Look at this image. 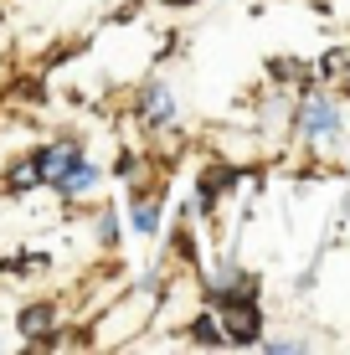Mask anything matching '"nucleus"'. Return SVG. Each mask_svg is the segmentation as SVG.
Here are the masks:
<instances>
[{"mask_svg": "<svg viewBox=\"0 0 350 355\" xmlns=\"http://www.w3.org/2000/svg\"><path fill=\"white\" fill-rule=\"evenodd\" d=\"M93 242H98L103 252H119V242H124V211H119V206H103V211L93 216Z\"/></svg>", "mask_w": 350, "mask_h": 355, "instance_id": "obj_10", "label": "nucleus"}, {"mask_svg": "<svg viewBox=\"0 0 350 355\" xmlns=\"http://www.w3.org/2000/svg\"><path fill=\"white\" fill-rule=\"evenodd\" d=\"M345 216H350V191H345Z\"/></svg>", "mask_w": 350, "mask_h": 355, "instance_id": "obj_15", "label": "nucleus"}, {"mask_svg": "<svg viewBox=\"0 0 350 355\" xmlns=\"http://www.w3.org/2000/svg\"><path fill=\"white\" fill-rule=\"evenodd\" d=\"M134 114H139V124L150 129V134H170V129H175V119H180L175 83H165V78H144L139 88H134Z\"/></svg>", "mask_w": 350, "mask_h": 355, "instance_id": "obj_3", "label": "nucleus"}, {"mask_svg": "<svg viewBox=\"0 0 350 355\" xmlns=\"http://www.w3.org/2000/svg\"><path fill=\"white\" fill-rule=\"evenodd\" d=\"M180 335H186V345H196V350H227V335H222V324H216L211 304L201 314H191V320L180 324Z\"/></svg>", "mask_w": 350, "mask_h": 355, "instance_id": "obj_9", "label": "nucleus"}, {"mask_svg": "<svg viewBox=\"0 0 350 355\" xmlns=\"http://www.w3.org/2000/svg\"><path fill=\"white\" fill-rule=\"evenodd\" d=\"M258 350H263V355H304V350H315V340H304V335H279V340H268V335H263Z\"/></svg>", "mask_w": 350, "mask_h": 355, "instance_id": "obj_12", "label": "nucleus"}, {"mask_svg": "<svg viewBox=\"0 0 350 355\" xmlns=\"http://www.w3.org/2000/svg\"><path fill=\"white\" fill-rule=\"evenodd\" d=\"M139 170H144L139 150H119L114 165H108V180H119V186H139Z\"/></svg>", "mask_w": 350, "mask_h": 355, "instance_id": "obj_11", "label": "nucleus"}, {"mask_svg": "<svg viewBox=\"0 0 350 355\" xmlns=\"http://www.w3.org/2000/svg\"><path fill=\"white\" fill-rule=\"evenodd\" d=\"M335 88H340V98H350V52L340 57V67H335Z\"/></svg>", "mask_w": 350, "mask_h": 355, "instance_id": "obj_13", "label": "nucleus"}, {"mask_svg": "<svg viewBox=\"0 0 350 355\" xmlns=\"http://www.w3.org/2000/svg\"><path fill=\"white\" fill-rule=\"evenodd\" d=\"M31 155H36V170H42V186H57V180L88 155V144H82V134H57V139L36 144Z\"/></svg>", "mask_w": 350, "mask_h": 355, "instance_id": "obj_5", "label": "nucleus"}, {"mask_svg": "<svg viewBox=\"0 0 350 355\" xmlns=\"http://www.w3.org/2000/svg\"><path fill=\"white\" fill-rule=\"evenodd\" d=\"M124 222L139 242H155L165 232V201L160 191H144V186H129V206H124Z\"/></svg>", "mask_w": 350, "mask_h": 355, "instance_id": "obj_6", "label": "nucleus"}, {"mask_svg": "<svg viewBox=\"0 0 350 355\" xmlns=\"http://www.w3.org/2000/svg\"><path fill=\"white\" fill-rule=\"evenodd\" d=\"M0 350H6V340H0Z\"/></svg>", "mask_w": 350, "mask_h": 355, "instance_id": "obj_16", "label": "nucleus"}, {"mask_svg": "<svg viewBox=\"0 0 350 355\" xmlns=\"http://www.w3.org/2000/svg\"><path fill=\"white\" fill-rule=\"evenodd\" d=\"M165 10H191V6H201V0H160Z\"/></svg>", "mask_w": 350, "mask_h": 355, "instance_id": "obj_14", "label": "nucleus"}, {"mask_svg": "<svg viewBox=\"0 0 350 355\" xmlns=\"http://www.w3.org/2000/svg\"><path fill=\"white\" fill-rule=\"evenodd\" d=\"M103 180H108V170H103L98 160H88V155H82V160L72 165L67 175L57 180V186H46V191H52L57 201H82V196H93V191L103 186Z\"/></svg>", "mask_w": 350, "mask_h": 355, "instance_id": "obj_7", "label": "nucleus"}, {"mask_svg": "<svg viewBox=\"0 0 350 355\" xmlns=\"http://www.w3.org/2000/svg\"><path fill=\"white\" fill-rule=\"evenodd\" d=\"M288 129H294L299 144H315V150H335L345 134V108L335 93H324V83H304L299 88V103L288 114Z\"/></svg>", "mask_w": 350, "mask_h": 355, "instance_id": "obj_1", "label": "nucleus"}, {"mask_svg": "<svg viewBox=\"0 0 350 355\" xmlns=\"http://www.w3.org/2000/svg\"><path fill=\"white\" fill-rule=\"evenodd\" d=\"M57 329H62V299H46L42 293V299H26L16 309V335H21L26 350H42Z\"/></svg>", "mask_w": 350, "mask_h": 355, "instance_id": "obj_4", "label": "nucleus"}, {"mask_svg": "<svg viewBox=\"0 0 350 355\" xmlns=\"http://www.w3.org/2000/svg\"><path fill=\"white\" fill-rule=\"evenodd\" d=\"M42 191V170H36V155H21V160H10L0 170V196H10V201H21V196Z\"/></svg>", "mask_w": 350, "mask_h": 355, "instance_id": "obj_8", "label": "nucleus"}, {"mask_svg": "<svg viewBox=\"0 0 350 355\" xmlns=\"http://www.w3.org/2000/svg\"><path fill=\"white\" fill-rule=\"evenodd\" d=\"M207 304L216 309V324H222L227 345L232 350H258V340L268 335V314H263L258 288H222V293H211Z\"/></svg>", "mask_w": 350, "mask_h": 355, "instance_id": "obj_2", "label": "nucleus"}]
</instances>
